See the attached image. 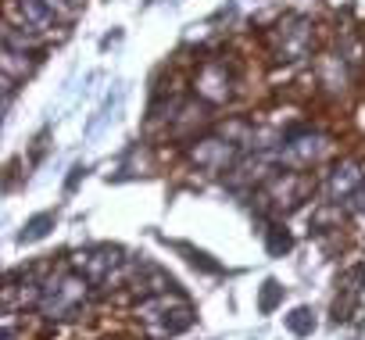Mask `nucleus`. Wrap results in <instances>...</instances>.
Returning a JSON list of instances; mask_svg holds the SVG:
<instances>
[{"mask_svg":"<svg viewBox=\"0 0 365 340\" xmlns=\"http://www.w3.org/2000/svg\"><path fill=\"white\" fill-rule=\"evenodd\" d=\"M90 287L93 283L79 269H72V265L54 269L43 279V294H40V304L36 308L47 319H76L86 308V301H90Z\"/></svg>","mask_w":365,"mask_h":340,"instance_id":"f257e3e1","label":"nucleus"},{"mask_svg":"<svg viewBox=\"0 0 365 340\" xmlns=\"http://www.w3.org/2000/svg\"><path fill=\"white\" fill-rule=\"evenodd\" d=\"M136 315H140V322L147 326V333H150L154 340L175 336V333H182V329L194 326V304L182 297L175 287L143 297V301L136 304Z\"/></svg>","mask_w":365,"mask_h":340,"instance_id":"f03ea898","label":"nucleus"},{"mask_svg":"<svg viewBox=\"0 0 365 340\" xmlns=\"http://www.w3.org/2000/svg\"><path fill=\"white\" fill-rule=\"evenodd\" d=\"M72 269H79L93 287L101 283H111L122 269H125V258H122V247H111V244H97V247H86L72 258Z\"/></svg>","mask_w":365,"mask_h":340,"instance_id":"7ed1b4c3","label":"nucleus"},{"mask_svg":"<svg viewBox=\"0 0 365 340\" xmlns=\"http://www.w3.org/2000/svg\"><path fill=\"white\" fill-rule=\"evenodd\" d=\"M326 150H329V140H326L322 133H315V129H294V133H287V136L279 140V147H276L279 161H287L290 168L315 165Z\"/></svg>","mask_w":365,"mask_h":340,"instance_id":"20e7f679","label":"nucleus"},{"mask_svg":"<svg viewBox=\"0 0 365 340\" xmlns=\"http://www.w3.org/2000/svg\"><path fill=\"white\" fill-rule=\"evenodd\" d=\"M237 154H240V143L226 140V136H205V140H194V147H190V161L212 176L230 172L237 165Z\"/></svg>","mask_w":365,"mask_h":340,"instance_id":"39448f33","label":"nucleus"},{"mask_svg":"<svg viewBox=\"0 0 365 340\" xmlns=\"http://www.w3.org/2000/svg\"><path fill=\"white\" fill-rule=\"evenodd\" d=\"M308 187L312 183H308L304 172H276L269 183H262V201L272 212H287V208H294V205L304 201Z\"/></svg>","mask_w":365,"mask_h":340,"instance_id":"423d86ee","label":"nucleus"},{"mask_svg":"<svg viewBox=\"0 0 365 340\" xmlns=\"http://www.w3.org/2000/svg\"><path fill=\"white\" fill-rule=\"evenodd\" d=\"M8 15H11L8 22H15V26H22V29H33V33H40V36L54 33L58 22H61V15L47 4V0H11Z\"/></svg>","mask_w":365,"mask_h":340,"instance_id":"0eeeda50","label":"nucleus"},{"mask_svg":"<svg viewBox=\"0 0 365 340\" xmlns=\"http://www.w3.org/2000/svg\"><path fill=\"white\" fill-rule=\"evenodd\" d=\"M312 51V22L308 19H287L276 29V58L279 61H301Z\"/></svg>","mask_w":365,"mask_h":340,"instance_id":"6e6552de","label":"nucleus"},{"mask_svg":"<svg viewBox=\"0 0 365 340\" xmlns=\"http://www.w3.org/2000/svg\"><path fill=\"white\" fill-rule=\"evenodd\" d=\"M361 176H365V172H361L358 161H340V165H333V172H329V180H326V197H329V205H351V197H354Z\"/></svg>","mask_w":365,"mask_h":340,"instance_id":"1a4fd4ad","label":"nucleus"},{"mask_svg":"<svg viewBox=\"0 0 365 340\" xmlns=\"http://www.w3.org/2000/svg\"><path fill=\"white\" fill-rule=\"evenodd\" d=\"M230 68H226V61H208L201 72H197V79H194V90L208 101V104H222L233 90H230Z\"/></svg>","mask_w":365,"mask_h":340,"instance_id":"9d476101","label":"nucleus"},{"mask_svg":"<svg viewBox=\"0 0 365 340\" xmlns=\"http://www.w3.org/2000/svg\"><path fill=\"white\" fill-rule=\"evenodd\" d=\"M133 283H136V290H143L147 297L175 287V279H172V276H168L161 265H154V262H147V258L133 262Z\"/></svg>","mask_w":365,"mask_h":340,"instance_id":"9b49d317","label":"nucleus"},{"mask_svg":"<svg viewBox=\"0 0 365 340\" xmlns=\"http://www.w3.org/2000/svg\"><path fill=\"white\" fill-rule=\"evenodd\" d=\"M4 79L8 83H15V79H26L29 72H33V65H36V58H33V51H15V47H4Z\"/></svg>","mask_w":365,"mask_h":340,"instance_id":"f8f14e48","label":"nucleus"},{"mask_svg":"<svg viewBox=\"0 0 365 340\" xmlns=\"http://www.w3.org/2000/svg\"><path fill=\"white\" fill-rule=\"evenodd\" d=\"M51 226H54V215H51V212H43V215H36V219H29V222H26V230L19 233V240H22V244H33V240H43Z\"/></svg>","mask_w":365,"mask_h":340,"instance_id":"ddd939ff","label":"nucleus"},{"mask_svg":"<svg viewBox=\"0 0 365 340\" xmlns=\"http://www.w3.org/2000/svg\"><path fill=\"white\" fill-rule=\"evenodd\" d=\"M287 329L297 333V336H308V333L315 329V311H312V308H294V311L287 315Z\"/></svg>","mask_w":365,"mask_h":340,"instance_id":"4468645a","label":"nucleus"},{"mask_svg":"<svg viewBox=\"0 0 365 340\" xmlns=\"http://www.w3.org/2000/svg\"><path fill=\"white\" fill-rule=\"evenodd\" d=\"M265 247H269V254H287L294 247V240H290V233L283 226H269L265 230Z\"/></svg>","mask_w":365,"mask_h":340,"instance_id":"2eb2a0df","label":"nucleus"},{"mask_svg":"<svg viewBox=\"0 0 365 340\" xmlns=\"http://www.w3.org/2000/svg\"><path fill=\"white\" fill-rule=\"evenodd\" d=\"M279 297H283V287H279L276 279H265V290H262V301H258V308L269 315V311L279 304Z\"/></svg>","mask_w":365,"mask_h":340,"instance_id":"dca6fc26","label":"nucleus"},{"mask_svg":"<svg viewBox=\"0 0 365 340\" xmlns=\"http://www.w3.org/2000/svg\"><path fill=\"white\" fill-rule=\"evenodd\" d=\"M175 247H179L182 254H190V262H194V265H201V269H208V272H219V265H215V262H208V254H205V251H194V247H187V244H175Z\"/></svg>","mask_w":365,"mask_h":340,"instance_id":"f3484780","label":"nucleus"},{"mask_svg":"<svg viewBox=\"0 0 365 340\" xmlns=\"http://www.w3.org/2000/svg\"><path fill=\"white\" fill-rule=\"evenodd\" d=\"M47 4L61 15V19H72L76 11H79V4H83V0H47Z\"/></svg>","mask_w":365,"mask_h":340,"instance_id":"a211bd4d","label":"nucleus"},{"mask_svg":"<svg viewBox=\"0 0 365 340\" xmlns=\"http://www.w3.org/2000/svg\"><path fill=\"white\" fill-rule=\"evenodd\" d=\"M351 212L365 215V176H361V183H358V190H354V197H351Z\"/></svg>","mask_w":365,"mask_h":340,"instance_id":"6ab92c4d","label":"nucleus"}]
</instances>
